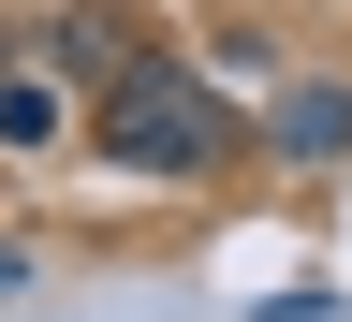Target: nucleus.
<instances>
[{"instance_id": "nucleus-1", "label": "nucleus", "mask_w": 352, "mask_h": 322, "mask_svg": "<svg viewBox=\"0 0 352 322\" xmlns=\"http://www.w3.org/2000/svg\"><path fill=\"white\" fill-rule=\"evenodd\" d=\"M103 147H118L132 176H191V161H220V103H206L191 73H132L118 117H103Z\"/></svg>"}, {"instance_id": "nucleus-3", "label": "nucleus", "mask_w": 352, "mask_h": 322, "mask_svg": "<svg viewBox=\"0 0 352 322\" xmlns=\"http://www.w3.org/2000/svg\"><path fill=\"white\" fill-rule=\"evenodd\" d=\"M44 132H59V88H44V73H0V147H44Z\"/></svg>"}, {"instance_id": "nucleus-2", "label": "nucleus", "mask_w": 352, "mask_h": 322, "mask_svg": "<svg viewBox=\"0 0 352 322\" xmlns=\"http://www.w3.org/2000/svg\"><path fill=\"white\" fill-rule=\"evenodd\" d=\"M264 147H279V161H338V147H352V88H279Z\"/></svg>"}]
</instances>
